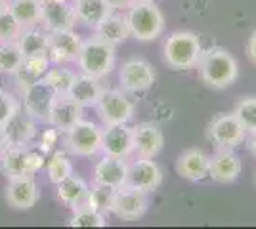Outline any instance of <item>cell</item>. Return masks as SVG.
<instances>
[{"label": "cell", "instance_id": "1", "mask_svg": "<svg viewBox=\"0 0 256 229\" xmlns=\"http://www.w3.org/2000/svg\"><path fill=\"white\" fill-rule=\"evenodd\" d=\"M199 76L204 84L214 90H226L239 76L237 59L224 48H208L197 61Z\"/></svg>", "mask_w": 256, "mask_h": 229}, {"label": "cell", "instance_id": "2", "mask_svg": "<svg viewBox=\"0 0 256 229\" xmlns=\"http://www.w3.org/2000/svg\"><path fill=\"white\" fill-rule=\"evenodd\" d=\"M115 61H117L115 46L102 40L96 34L88 40H82L80 52L76 55V65L80 69V73L100 80L115 69Z\"/></svg>", "mask_w": 256, "mask_h": 229}, {"label": "cell", "instance_id": "3", "mask_svg": "<svg viewBox=\"0 0 256 229\" xmlns=\"http://www.w3.org/2000/svg\"><path fill=\"white\" fill-rule=\"evenodd\" d=\"M201 54H203L201 40L197 38V34L190 33V31L172 33L162 46L164 61L174 71H188V69L195 67Z\"/></svg>", "mask_w": 256, "mask_h": 229}, {"label": "cell", "instance_id": "4", "mask_svg": "<svg viewBox=\"0 0 256 229\" xmlns=\"http://www.w3.org/2000/svg\"><path fill=\"white\" fill-rule=\"evenodd\" d=\"M130 36L140 42H150L159 38L164 31V17L155 2H134L126 13Z\"/></svg>", "mask_w": 256, "mask_h": 229}, {"label": "cell", "instance_id": "5", "mask_svg": "<svg viewBox=\"0 0 256 229\" xmlns=\"http://www.w3.org/2000/svg\"><path fill=\"white\" fill-rule=\"evenodd\" d=\"M102 136L104 128L92 120L80 119L65 132V149L76 157H94L102 151Z\"/></svg>", "mask_w": 256, "mask_h": 229}, {"label": "cell", "instance_id": "6", "mask_svg": "<svg viewBox=\"0 0 256 229\" xmlns=\"http://www.w3.org/2000/svg\"><path fill=\"white\" fill-rule=\"evenodd\" d=\"M98 115L106 126L111 124H128L134 119L136 105L134 101L128 98L124 90H106L96 103Z\"/></svg>", "mask_w": 256, "mask_h": 229}, {"label": "cell", "instance_id": "7", "mask_svg": "<svg viewBox=\"0 0 256 229\" xmlns=\"http://www.w3.org/2000/svg\"><path fill=\"white\" fill-rule=\"evenodd\" d=\"M46 166V159L42 153L29 151L27 147L10 145L0 155V170L10 178H22V176H34L40 168Z\"/></svg>", "mask_w": 256, "mask_h": 229}, {"label": "cell", "instance_id": "8", "mask_svg": "<svg viewBox=\"0 0 256 229\" xmlns=\"http://www.w3.org/2000/svg\"><path fill=\"white\" fill-rule=\"evenodd\" d=\"M245 136L246 130L234 113H220L206 126V138L218 149H235L245 142Z\"/></svg>", "mask_w": 256, "mask_h": 229}, {"label": "cell", "instance_id": "9", "mask_svg": "<svg viewBox=\"0 0 256 229\" xmlns=\"http://www.w3.org/2000/svg\"><path fill=\"white\" fill-rule=\"evenodd\" d=\"M118 80H120V88L126 94H142L155 84L157 75L150 61L132 57L122 63L118 71Z\"/></svg>", "mask_w": 256, "mask_h": 229}, {"label": "cell", "instance_id": "10", "mask_svg": "<svg viewBox=\"0 0 256 229\" xmlns=\"http://www.w3.org/2000/svg\"><path fill=\"white\" fill-rule=\"evenodd\" d=\"M148 207H150L148 193L124 186L120 189H115L113 203H111V214H115L118 220H124V222H134L148 212Z\"/></svg>", "mask_w": 256, "mask_h": 229}, {"label": "cell", "instance_id": "11", "mask_svg": "<svg viewBox=\"0 0 256 229\" xmlns=\"http://www.w3.org/2000/svg\"><path fill=\"white\" fill-rule=\"evenodd\" d=\"M80 46H82V38L73 29H69V31H54V33H48L46 57L50 59L52 65L76 61Z\"/></svg>", "mask_w": 256, "mask_h": 229}, {"label": "cell", "instance_id": "12", "mask_svg": "<svg viewBox=\"0 0 256 229\" xmlns=\"http://www.w3.org/2000/svg\"><path fill=\"white\" fill-rule=\"evenodd\" d=\"M162 168L155 163L153 159H144L140 157L138 161L128 164V178L126 186L134 187L144 193H153L157 191L162 184Z\"/></svg>", "mask_w": 256, "mask_h": 229}, {"label": "cell", "instance_id": "13", "mask_svg": "<svg viewBox=\"0 0 256 229\" xmlns=\"http://www.w3.org/2000/svg\"><path fill=\"white\" fill-rule=\"evenodd\" d=\"M56 98H58V94L44 80L22 92L23 109L34 120H40V122H48V115H50V109H52V103Z\"/></svg>", "mask_w": 256, "mask_h": 229}, {"label": "cell", "instance_id": "14", "mask_svg": "<svg viewBox=\"0 0 256 229\" xmlns=\"http://www.w3.org/2000/svg\"><path fill=\"white\" fill-rule=\"evenodd\" d=\"M102 153L107 157L128 159L134 153V136L128 124H111L104 128Z\"/></svg>", "mask_w": 256, "mask_h": 229}, {"label": "cell", "instance_id": "15", "mask_svg": "<svg viewBox=\"0 0 256 229\" xmlns=\"http://www.w3.org/2000/svg\"><path fill=\"white\" fill-rule=\"evenodd\" d=\"M38 186L32 176H22V178H10L6 186V203L16 210H29L38 201Z\"/></svg>", "mask_w": 256, "mask_h": 229}, {"label": "cell", "instance_id": "16", "mask_svg": "<svg viewBox=\"0 0 256 229\" xmlns=\"http://www.w3.org/2000/svg\"><path fill=\"white\" fill-rule=\"evenodd\" d=\"M40 25L44 27L46 33L73 29L76 25V15L71 0H54V2L44 4Z\"/></svg>", "mask_w": 256, "mask_h": 229}, {"label": "cell", "instance_id": "17", "mask_svg": "<svg viewBox=\"0 0 256 229\" xmlns=\"http://www.w3.org/2000/svg\"><path fill=\"white\" fill-rule=\"evenodd\" d=\"M241 170H243V163L234 153V149H218L210 157L208 178H212L216 184H222V186L234 184L241 176Z\"/></svg>", "mask_w": 256, "mask_h": 229}, {"label": "cell", "instance_id": "18", "mask_svg": "<svg viewBox=\"0 0 256 229\" xmlns=\"http://www.w3.org/2000/svg\"><path fill=\"white\" fill-rule=\"evenodd\" d=\"M128 178V163L126 159H117V157H107L100 159L94 166V184L100 186L120 189L126 186Z\"/></svg>", "mask_w": 256, "mask_h": 229}, {"label": "cell", "instance_id": "19", "mask_svg": "<svg viewBox=\"0 0 256 229\" xmlns=\"http://www.w3.org/2000/svg\"><path fill=\"white\" fill-rule=\"evenodd\" d=\"M134 136V153L144 159H155L164 145V136L159 126L151 122H142L132 128Z\"/></svg>", "mask_w": 256, "mask_h": 229}, {"label": "cell", "instance_id": "20", "mask_svg": "<svg viewBox=\"0 0 256 229\" xmlns=\"http://www.w3.org/2000/svg\"><path fill=\"white\" fill-rule=\"evenodd\" d=\"M210 157L201 149H188L176 161V172L188 182H203L208 178Z\"/></svg>", "mask_w": 256, "mask_h": 229}, {"label": "cell", "instance_id": "21", "mask_svg": "<svg viewBox=\"0 0 256 229\" xmlns=\"http://www.w3.org/2000/svg\"><path fill=\"white\" fill-rule=\"evenodd\" d=\"M82 119V107L73 101L69 96H58L54 99L52 109L48 115V124L58 128L60 132H67L71 126H75Z\"/></svg>", "mask_w": 256, "mask_h": 229}, {"label": "cell", "instance_id": "22", "mask_svg": "<svg viewBox=\"0 0 256 229\" xmlns=\"http://www.w3.org/2000/svg\"><path fill=\"white\" fill-rule=\"evenodd\" d=\"M50 59L46 55H32V57H25L20 69L14 73L16 76V84L20 88V92H25L27 88H31L32 84L44 80L46 73L50 71Z\"/></svg>", "mask_w": 256, "mask_h": 229}, {"label": "cell", "instance_id": "23", "mask_svg": "<svg viewBox=\"0 0 256 229\" xmlns=\"http://www.w3.org/2000/svg\"><path fill=\"white\" fill-rule=\"evenodd\" d=\"M102 92H104V86L100 84V78H94V76L80 73V75L75 76V80H73L71 90H69L67 96L84 109V107H96Z\"/></svg>", "mask_w": 256, "mask_h": 229}, {"label": "cell", "instance_id": "24", "mask_svg": "<svg viewBox=\"0 0 256 229\" xmlns=\"http://www.w3.org/2000/svg\"><path fill=\"white\" fill-rule=\"evenodd\" d=\"M36 120L32 119L31 115L25 109H20L14 117H12L4 128L8 132L10 138V145H18V147H27L32 142L34 134H36Z\"/></svg>", "mask_w": 256, "mask_h": 229}, {"label": "cell", "instance_id": "25", "mask_svg": "<svg viewBox=\"0 0 256 229\" xmlns=\"http://www.w3.org/2000/svg\"><path fill=\"white\" fill-rule=\"evenodd\" d=\"M94 31H96V36H100L106 42L113 44V46L126 42L130 38L126 15H120V13H115V11H111L104 21L98 23L94 27Z\"/></svg>", "mask_w": 256, "mask_h": 229}, {"label": "cell", "instance_id": "26", "mask_svg": "<svg viewBox=\"0 0 256 229\" xmlns=\"http://www.w3.org/2000/svg\"><path fill=\"white\" fill-rule=\"evenodd\" d=\"M71 4L75 10L76 21L86 27H96L111 11H115L107 4V0H71Z\"/></svg>", "mask_w": 256, "mask_h": 229}, {"label": "cell", "instance_id": "27", "mask_svg": "<svg viewBox=\"0 0 256 229\" xmlns=\"http://www.w3.org/2000/svg\"><path fill=\"white\" fill-rule=\"evenodd\" d=\"M56 187H58V199L64 203L65 207L73 208V210L84 207L86 195H88L90 187L82 178L71 174L69 178H65L64 182H60Z\"/></svg>", "mask_w": 256, "mask_h": 229}, {"label": "cell", "instance_id": "28", "mask_svg": "<svg viewBox=\"0 0 256 229\" xmlns=\"http://www.w3.org/2000/svg\"><path fill=\"white\" fill-rule=\"evenodd\" d=\"M42 8L44 4H40L38 0H12L10 2V11L14 13V17L20 21L23 29L40 25V21H42Z\"/></svg>", "mask_w": 256, "mask_h": 229}, {"label": "cell", "instance_id": "29", "mask_svg": "<svg viewBox=\"0 0 256 229\" xmlns=\"http://www.w3.org/2000/svg\"><path fill=\"white\" fill-rule=\"evenodd\" d=\"M18 44L22 48L23 57H32V55H46V46H48V33L38 29V27H29L23 29Z\"/></svg>", "mask_w": 256, "mask_h": 229}, {"label": "cell", "instance_id": "30", "mask_svg": "<svg viewBox=\"0 0 256 229\" xmlns=\"http://www.w3.org/2000/svg\"><path fill=\"white\" fill-rule=\"evenodd\" d=\"M113 195H115V189L107 186H100V184H94V186L88 189V195H86L84 207L96 210L100 214H111V203H113Z\"/></svg>", "mask_w": 256, "mask_h": 229}, {"label": "cell", "instance_id": "31", "mask_svg": "<svg viewBox=\"0 0 256 229\" xmlns=\"http://www.w3.org/2000/svg\"><path fill=\"white\" fill-rule=\"evenodd\" d=\"M23 54L18 40L0 42V75H14L23 63Z\"/></svg>", "mask_w": 256, "mask_h": 229}, {"label": "cell", "instance_id": "32", "mask_svg": "<svg viewBox=\"0 0 256 229\" xmlns=\"http://www.w3.org/2000/svg\"><path fill=\"white\" fill-rule=\"evenodd\" d=\"M46 174H48V180L54 186H58L60 182H64L65 178L73 174V164L64 151L52 153V157L46 161Z\"/></svg>", "mask_w": 256, "mask_h": 229}, {"label": "cell", "instance_id": "33", "mask_svg": "<svg viewBox=\"0 0 256 229\" xmlns=\"http://www.w3.org/2000/svg\"><path fill=\"white\" fill-rule=\"evenodd\" d=\"M75 76H76V73H73V71L64 69L62 65H56L54 69L50 67V71L44 76V82H46L48 86H52V90L58 96H67L69 90H71L73 80H75Z\"/></svg>", "mask_w": 256, "mask_h": 229}, {"label": "cell", "instance_id": "34", "mask_svg": "<svg viewBox=\"0 0 256 229\" xmlns=\"http://www.w3.org/2000/svg\"><path fill=\"white\" fill-rule=\"evenodd\" d=\"M235 119L241 122V126L246 130V134L256 130V98L254 96H246L241 98L235 103L234 111Z\"/></svg>", "mask_w": 256, "mask_h": 229}, {"label": "cell", "instance_id": "35", "mask_svg": "<svg viewBox=\"0 0 256 229\" xmlns=\"http://www.w3.org/2000/svg\"><path fill=\"white\" fill-rule=\"evenodd\" d=\"M71 228H106L107 218L96 210L88 207H80L75 210V214L69 220Z\"/></svg>", "mask_w": 256, "mask_h": 229}, {"label": "cell", "instance_id": "36", "mask_svg": "<svg viewBox=\"0 0 256 229\" xmlns=\"http://www.w3.org/2000/svg\"><path fill=\"white\" fill-rule=\"evenodd\" d=\"M22 31L23 27L14 17L10 8L0 13V42H14V40H18Z\"/></svg>", "mask_w": 256, "mask_h": 229}, {"label": "cell", "instance_id": "37", "mask_svg": "<svg viewBox=\"0 0 256 229\" xmlns=\"http://www.w3.org/2000/svg\"><path fill=\"white\" fill-rule=\"evenodd\" d=\"M20 109H22L20 101L14 98L10 92H6V90L0 88V124L4 126Z\"/></svg>", "mask_w": 256, "mask_h": 229}, {"label": "cell", "instance_id": "38", "mask_svg": "<svg viewBox=\"0 0 256 229\" xmlns=\"http://www.w3.org/2000/svg\"><path fill=\"white\" fill-rule=\"evenodd\" d=\"M58 136H60V130L54 128V126H50L48 130L42 132V142H40L42 151H50L52 149L54 145H56V142H58Z\"/></svg>", "mask_w": 256, "mask_h": 229}, {"label": "cell", "instance_id": "39", "mask_svg": "<svg viewBox=\"0 0 256 229\" xmlns=\"http://www.w3.org/2000/svg\"><path fill=\"white\" fill-rule=\"evenodd\" d=\"M246 55H248V59L256 65V31L248 36V42H246Z\"/></svg>", "mask_w": 256, "mask_h": 229}, {"label": "cell", "instance_id": "40", "mask_svg": "<svg viewBox=\"0 0 256 229\" xmlns=\"http://www.w3.org/2000/svg\"><path fill=\"white\" fill-rule=\"evenodd\" d=\"M107 4L113 8V10H124V8H130L134 4V0H107Z\"/></svg>", "mask_w": 256, "mask_h": 229}, {"label": "cell", "instance_id": "41", "mask_svg": "<svg viewBox=\"0 0 256 229\" xmlns=\"http://www.w3.org/2000/svg\"><path fill=\"white\" fill-rule=\"evenodd\" d=\"M10 147V138H8V132H6V128L0 124V155L6 151Z\"/></svg>", "mask_w": 256, "mask_h": 229}, {"label": "cell", "instance_id": "42", "mask_svg": "<svg viewBox=\"0 0 256 229\" xmlns=\"http://www.w3.org/2000/svg\"><path fill=\"white\" fill-rule=\"evenodd\" d=\"M248 149L256 157V130L250 132V136H248Z\"/></svg>", "mask_w": 256, "mask_h": 229}, {"label": "cell", "instance_id": "43", "mask_svg": "<svg viewBox=\"0 0 256 229\" xmlns=\"http://www.w3.org/2000/svg\"><path fill=\"white\" fill-rule=\"evenodd\" d=\"M10 8V0H0V13Z\"/></svg>", "mask_w": 256, "mask_h": 229}, {"label": "cell", "instance_id": "44", "mask_svg": "<svg viewBox=\"0 0 256 229\" xmlns=\"http://www.w3.org/2000/svg\"><path fill=\"white\" fill-rule=\"evenodd\" d=\"M134 2H157V0H134Z\"/></svg>", "mask_w": 256, "mask_h": 229}, {"label": "cell", "instance_id": "45", "mask_svg": "<svg viewBox=\"0 0 256 229\" xmlns=\"http://www.w3.org/2000/svg\"><path fill=\"white\" fill-rule=\"evenodd\" d=\"M40 4H48V2H54V0H38Z\"/></svg>", "mask_w": 256, "mask_h": 229}]
</instances>
